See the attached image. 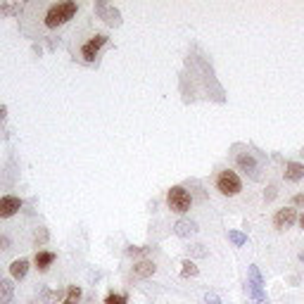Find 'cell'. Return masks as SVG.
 Instances as JSON below:
<instances>
[{"label":"cell","instance_id":"6da1fadb","mask_svg":"<svg viewBox=\"0 0 304 304\" xmlns=\"http://www.w3.org/2000/svg\"><path fill=\"white\" fill-rule=\"evenodd\" d=\"M76 12H78V3H74V0L55 3V5H50V8H48L43 24H46L48 29H57V26H62V24L69 22V19L76 15Z\"/></svg>","mask_w":304,"mask_h":304},{"label":"cell","instance_id":"7a4b0ae2","mask_svg":"<svg viewBox=\"0 0 304 304\" xmlns=\"http://www.w3.org/2000/svg\"><path fill=\"white\" fill-rule=\"evenodd\" d=\"M216 190L221 193V195H226V197L238 195V193L242 190L240 176H238L235 171H231V169H224V171H219V176H216Z\"/></svg>","mask_w":304,"mask_h":304},{"label":"cell","instance_id":"3957f363","mask_svg":"<svg viewBox=\"0 0 304 304\" xmlns=\"http://www.w3.org/2000/svg\"><path fill=\"white\" fill-rule=\"evenodd\" d=\"M166 204H169V209H171V211H176V214H183V211L190 209L193 200H190V193H188L186 188L173 186L171 190L166 193Z\"/></svg>","mask_w":304,"mask_h":304},{"label":"cell","instance_id":"277c9868","mask_svg":"<svg viewBox=\"0 0 304 304\" xmlns=\"http://www.w3.org/2000/svg\"><path fill=\"white\" fill-rule=\"evenodd\" d=\"M107 43V36L105 33H95L93 38L88 40V43H83V48H81V57L86 60V62H93L95 57H98V53H100V48Z\"/></svg>","mask_w":304,"mask_h":304},{"label":"cell","instance_id":"5b68a950","mask_svg":"<svg viewBox=\"0 0 304 304\" xmlns=\"http://www.w3.org/2000/svg\"><path fill=\"white\" fill-rule=\"evenodd\" d=\"M297 219L299 216H297V211L292 207H283V209H278L273 214V228L276 231H285V228H290L295 224Z\"/></svg>","mask_w":304,"mask_h":304},{"label":"cell","instance_id":"8992f818","mask_svg":"<svg viewBox=\"0 0 304 304\" xmlns=\"http://www.w3.org/2000/svg\"><path fill=\"white\" fill-rule=\"evenodd\" d=\"M22 209V200L15 195H3L0 197V219L15 216L17 211Z\"/></svg>","mask_w":304,"mask_h":304},{"label":"cell","instance_id":"52a82bcc","mask_svg":"<svg viewBox=\"0 0 304 304\" xmlns=\"http://www.w3.org/2000/svg\"><path fill=\"white\" fill-rule=\"evenodd\" d=\"M235 164H238V169L245 173H250L252 179H257V171H259V166H257V159L250 155V152H240V155L235 157Z\"/></svg>","mask_w":304,"mask_h":304},{"label":"cell","instance_id":"ba28073f","mask_svg":"<svg viewBox=\"0 0 304 304\" xmlns=\"http://www.w3.org/2000/svg\"><path fill=\"white\" fill-rule=\"evenodd\" d=\"M250 290L257 302H266V295L262 292V273L257 266H250Z\"/></svg>","mask_w":304,"mask_h":304},{"label":"cell","instance_id":"9c48e42d","mask_svg":"<svg viewBox=\"0 0 304 304\" xmlns=\"http://www.w3.org/2000/svg\"><path fill=\"white\" fill-rule=\"evenodd\" d=\"M155 271L157 266L150 259H143L138 264H133V278H150V276H155Z\"/></svg>","mask_w":304,"mask_h":304},{"label":"cell","instance_id":"30bf717a","mask_svg":"<svg viewBox=\"0 0 304 304\" xmlns=\"http://www.w3.org/2000/svg\"><path fill=\"white\" fill-rule=\"evenodd\" d=\"M55 259H57V254H55V252L38 250V252H36V257H33V264H36V269H38V271H48Z\"/></svg>","mask_w":304,"mask_h":304},{"label":"cell","instance_id":"8fae6325","mask_svg":"<svg viewBox=\"0 0 304 304\" xmlns=\"http://www.w3.org/2000/svg\"><path fill=\"white\" fill-rule=\"evenodd\" d=\"M95 12H98V15H100L102 19L109 24V26H119V12H117V10L107 8L105 3H98V5H95Z\"/></svg>","mask_w":304,"mask_h":304},{"label":"cell","instance_id":"7c38bea8","mask_svg":"<svg viewBox=\"0 0 304 304\" xmlns=\"http://www.w3.org/2000/svg\"><path fill=\"white\" fill-rule=\"evenodd\" d=\"M285 179L292 181V183L302 181V179H304V164H299V162H288V164H285Z\"/></svg>","mask_w":304,"mask_h":304},{"label":"cell","instance_id":"4fadbf2b","mask_svg":"<svg viewBox=\"0 0 304 304\" xmlns=\"http://www.w3.org/2000/svg\"><path fill=\"white\" fill-rule=\"evenodd\" d=\"M10 273H12L15 281L26 278V273H29V262H26V259H15V262L10 264Z\"/></svg>","mask_w":304,"mask_h":304},{"label":"cell","instance_id":"5bb4252c","mask_svg":"<svg viewBox=\"0 0 304 304\" xmlns=\"http://www.w3.org/2000/svg\"><path fill=\"white\" fill-rule=\"evenodd\" d=\"M173 231H176V235H181V238H188V235H193V233H197V224L195 221H179L176 226H173Z\"/></svg>","mask_w":304,"mask_h":304},{"label":"cell","instance_id":"9a60e30c","mask_svg":"<svg viewBox=\"0 0 304 304\" xmlns=\"http://www.w3.org/2000/svg\"><path fill=\"white\" fill-rule=\"evenodd\" d=\"M15 295V285L10 278H0V304H8Z\"/></svg>","mask_w":304,"mask_h":304},{"label":"cell","instance_id":"2e32d148","mask_svg":"<svg viewBox=\"0 0 304 304\" xmlns=\"http://www.w3.org/2000/svg\"><path fill=\"white\" fill-rule=\"evenodd\" d=\"M78 299H81V288H78V285H69L62 304H78Z\"/></svg>","mask_w":304,"mask_h":304},{"label":"cell","instance_id":"e0dca14e","mask_svg":"<svg viewBox=\"0 0 304 304\" xmlns=\"http://www.w3.org/2000/svg\"><path fill=\"white\" fill-rule=\"evenodd\" d=\"M181 266H183V269H181V276H183V278H195L197 273H200V269H197V266L193 264L190 259H186Z\"/></svg>","mask_w":304,"mask_h":304},{"label":"cell","instance_id":"ac0fdd59","mask_svg":"<svg viewBox=\"0 0 304 304\" xmlns=\"http://www.w3.org/2000/svg\"><path fill=\"white\" fill-rule=\"evenodd\" d=\"M105 304H128V297L124 292H109L105 297Z\"/></svg>","mask_w":304,"mask_h":304},{"label":"cell","instance_id":"d6986e66","mask_svg":"<svg viewBox=\"0 0 304 304\" xmlns=\"http://www.w3.org/2000/svg\"><path fill=\"white\" fill-rule=\"evenodd\" d=\"M228 240L233 242L235 247H242V245H245V242H247V235L238 233V231H228Z\"/></svg>","mask_w":304,"mask_h":304},{"label":"cell","instance_id":"ffe728a7","mask_svg":"<svg viewBox=\"0 0 304 304\" xmlns=\"http://www.w3.org/2000/svg\"><path fill=\"white\" fill-rule=\"evenodd\" d=\"M204 302H207V304H221V299H219V297L214 295V292H209V295L204 297Z\"/></svg>","mask_w":304,"mask_h":304},{"label":"cell","instance_id":"44dd1931","mask_svg":"<svg viewBox=\"0 0 304 304\" xmlns=\"http://www.w3.org/2000/svg\"><path fill=\"white\" fill-rule=\"evenodd\" d=\"M292 204H295V207H304V195H302V193L292 197Z\"/></svg>","mask_w":304,"mask_h":304},{"label":"cell","instance_id":"7402d4cb","mask_svg":"<svg viewBox=\"0 0 304 304\" xmlns=\"http://www.w3.org/2000/svg\"><path fill=\"white\" fill-rule=\"evenodd\" d=\"M0 245H3V250H8L10 240H8V238H5V235H0Z\"/></svg>","mask_w":304,"mask_h":304},{"label":"cell","instance_id":"603a6c76","mask_svg":"<svg viewBox=\"0 0 304 304\" xmlns=\"http://www.w3.org/2000/svg\"><path fill=\"white\" fill-rule=\"evenodd\" d=\"M273 195H276V188H269V195H266V200H273Z\"/></svg>","mask_w":304,"mask_h":304},{"label":"cell","instance_id":"cb8c5ba5","mask_svg":"<svg viewBox=\"0 0 304 304\" xmlns=\"http://www.w3.org/2000/svg\"><path fill=\"white\" fill-rule=\"evenodd\" d=\"M5 112H8V109H5V107H0V119H5Z\"/></svg>","mask_w":304,"mask_h":304},{"label":"cell","instance_id":"d4e9b609","mask_svg":"<svg viewBox=\"0 0 304 304\" xmlns=\"http://www.w3.org/2000/svg\"><path fill=\"white\" fill-rule=\"evenodd\" d=\"M297 221H299V226L304 228V214H302V216H299V219H297Z\"/></svg>","mask_w":304,"mask_h":304},{"label":"cell","instance_id":"484cf974","mask_svg":"<svg viewBox=\"0 0 304 304\" xmlns=\"http://www.w3.org/2000/svg\"><path fill=\"white\" fill-rule=\"evenodd\" d=\"M299 262H302V264H304V252H302V254H299Z\"/></svg>","mask_w":304,"mask_h":304}]
</instances>
